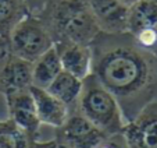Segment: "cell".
<instances>
[{
    "instance_id": "obj_1",
    "label": "cell",
    "mask_w": 157,
    "mask_h": 148,
    "mask_svg": "<svg viewBox=\"0 0 157 148\" xmlns=\"http://www.w3.org/2000/svg\"><path fill=\"white\" fill-rule=\"evenodd\" d=\"M90 74L116 98L125 123L157 99V56L143 51L128 32H100L89 45Z\"/></svg>"
},
{
    "instance_id": "obj_2",
    "label": "cell",
    "mask_w": 157,
    "mask_h": 148,
    "mask_svg": "<svg viewBox=\"0 0 157 148\" xmlns=\"http://www.w3.org/2000/svg\"><path fill=\"white\" fill-rule=\"evenodd\" d=\"M54 45L78 43L89 45L100 28L88 0H48L38 15Z\"/></svg>"
},
{
    "instance_id": "obj_3",
    "label": "cell",
    "mask_w": 157,
    "mask_h": 148,
    "mask_svg": "<svg viewBox=\"0 0 157 148\" xmlns=\"http://www.w3.org/2000/svg\"><path fill=\"white\" fill-rule=\"evenodd\" d=\"M77 112L85 116L106 136L122 133L125 127L124 116L116 98L99 83L93 74H89L82 80V91L78 98Z\"/></svg>"
},
{
    "instance_id": "obj_4",
    "label": "cell",
    "mask_w": 157,
    "mask_h": 148,
    "mask_svg": "<svg viewBox=\"0 0 157 148\" xmlns=\"http://www.w3.org/2000/svg\"><path fill=\"white\" fill-rule=\"evenodd\" d=\"M50 47H53V41L49 32L40 20L31 14L15 25L9 39V51L29 63H33Z\"/></svg>"
},
{
    "instance_id": "obj_5",
    "label": "cell",
    "mask_w": 157,
    "mask_h": 148,
    "mask_svg": "<svg viewBox=\"0 0 157 148\" xmlns=\"http://www.w3.org/2000/svg\"><path fill=\"white\" fill-rule=\"evenodd\" d=\"M127 32L138 46L157 56V0H139L129 6Z\"/></svg>"
},
{
    "instance_id": "obj_6",
    "label": "cell",
    "mask_w": 157,
    "mask_h": 148,
    "mask_svg": "<svg viewBox=\"0 0 157 148\" xmlns=\"http://www.w3.org/2000/svg\"><path fill=\"white\" fill-rule=\"evenodd\" d=\"M106 134L79 112H72L64 125L56 129L54 138L70 148H95Z\"/></svg>"
},
{
    "instance_id": "obj_7",
    "label": "cell",
    "mask_w": 157,
    "mask_h": 148,
    "mask_svg": "<svg viewBox=\"0 0 157 148\" xmlns=\"http://www.w3.org/2000/svg\"><path fill=\"white\" fill-rule=\"evenodd\" d=\"M32 87V63L0 46V94L7 97Z\"/></svg>"
},
{
    "instance_id": "obj_8",
    "label": "cell",
    "mask_w": 157,
    "mask_h": 148,
    "mask_svg": "<svg viewBox=\"0 0 157 148\" xmlns=\"http://www.w3.org/2000/svg\"><path fill=\"white\" fill-rule=\"evenodd\" d=\"M122 133L129 148H157V99L125 123Z\"/></svg>"
},
{
    "instance_id": "obj_9",
    "label": "cell",
    "mask_w": 157,
    "mask_h": 148,
    "mask_svg": "<svg viewBox=\"0 0 157 148\" xmlns=\"http://www.w3.org/2000/svg\"><path fill=\"white\" fill-rule=\"evenodd\" d=\"M9 110V119L24 131L32 141L40 137V120L38 117L35 101L29 89L18 91L4 97Z\"/></svg>"
},
{
    "instance_id": "obj_10",
    "label": "cell",
    "mask_w": 157,
    "mask_h": 148,
    "mask_svg": "<svg viewBox=\"0 0 157 148\" xmlns=\"http://www.w3.org/2000/svg\"><path fill=\"white\" fill-rule=\"evenodd\" d=\"M100 31L109 34L127 32L128 10L121 0H88Z\"/></svg>"
},
{
    "instance_id": "obj_11",
    "label": "cell",
    "mask_w": 157,
    "mask_h": 148,
    "mask_svg": "<svg viewBox=\"0 0 157 148\" xmlns=\"http://www.w3.org/2000/svg\"><path fill=\"white\" fill-rule=\"evenodd\" d=\"M29 91L35 101L36 113H38V117L42 125L52 126L54 129L64 125V121L70 116L68 108L60 99H57L54 95H52L48 89L32 85Z\"/></svg>"
},
{
    "instance_id": "obj_12",
    "label": "cell",
    "mask_w": 157,
    "mask_h": 148,
    "mask_svg": "<svg viewBox=\"0 0 157 148\" xmlns=\"http://www.w3.org/2000/svg\"><path fill=\"white\" fill-rule=\"evenodd\" d=\"M60 57V63L64 71L83 80L90 74L92 64V52L86 45L78 43H61L54 45Z\"/></svg>"
},
{
    "instance_id": "obj_13",
    "label": "cell",
    "mask_w": 157,
    "mask_h": 148,
    "mask_svg": "<svg viewBox=\"0 0 157 148\" xmlns=\"http://www.w3.org/2000/svg\"><path fill=\"white\" fill-rule=\"evenodd\" d=\"M46 89L57 99H60L70 109V113H72L77 110L78 98L82 91V80L61 70V73L52 81V84Z\"/></svg>"
},
{
    "instance_id": "obj_14",
    "label": "cell",
    "mask_w": 157,
    "mask_h": 148,
    "mask_svg": "<svg viewBox=\"0 0 157 148\" xmlns=\"http://www.w3.org/2000/svg\"><path fill=\"white\" fill-rule=\"evenodd\" d=\"M61 70L59 53L53 46L32 63V85L46 89Z\"/></svg>"
},
{
    "instance_id": "obj_15",
    "label": "cell",
    "mask_w": 157,
    "mask_h": 148,
    "mask_svg": "<svg viewBox=\"0 0 157 148\" xmlns=\"http://www.w3.org/2000/svg\"><path fill=\"white\" fill-rule=\"evenodd\" d=\"M28 14L24 0H0V46L9 47L11 31Z\"/></svg>"
},
{
    "instance_id": "obj_16",
    "label": "cell",
    "mask_w": 157,
    "mask_h": 148,
    "mask_svg": "<svg viewBox=\"0 0 157 148\" xmlns=\"http://www.w3.org/2000/svg\"><path fill=\"white\" fill-rule=\"evenodd\" d=\"M33 142L11 119L0 120V148H33Z\"/></svg>"
},
{
    "instance_id": "obj_17",
    "label": "cell",
    "mask_w": 157,
    "mask_h": 148,
    "mask_svg": "<svg viewBox=\"0 0 157 148\" xmlns=\"http://www.w3.org/2000/svg\"><path fill=\"white\" fill-rule=\"evenodd\" d=\"M95 148H129L124 133L106 136Z\"/></svg>"
},
{
    "instance_id": "obj_18",
    "label": "cell",
    "mask_w": 157,
    "mask_h": 148,
    "mask_svg": "<svg viewBox=\"0 0 157 148\" xmlns=\"http://www.w3.org/2000/svg\"><path fill=\"white\" fill-rule=\"evenodd\" d=\"M24 3L31 15H38L42 11V9L46 6L48 0H24Z\"/></svg>"
},
{
    "instance_id": "obj_19",
    "label": "cell",
    "mask_w": 157,
    "mask_h": 148,
    "mask_svg": "<svg viewBox=\"0 0 157 148\" xmlns=\"http://www.w3.org/2000/svg\"><path fill=\"white\" fill-rule=\"evenodd\" d=\"M33 148H70L67 145L61 144L60 141H57L56 138L49 140V141H40V140H36L33 142Z\"/></svg>"
},
{
    "instance_id": "obj_20",
    "label": "cell",
    "mask_w": 157,
    "mask_h": 148,
    "mask_svg": "<svg viewBox=\"0 0 157 148\" xmlns=\"http://www.w3.org/2000/svg\"><path fill=\"white\" fill-rule=\"evenodd\" d=\"M121 2L125 4V6L129 7V6H132L133 3H136V2H139V0H121Z\"/></svg>"
}]
</instances>
